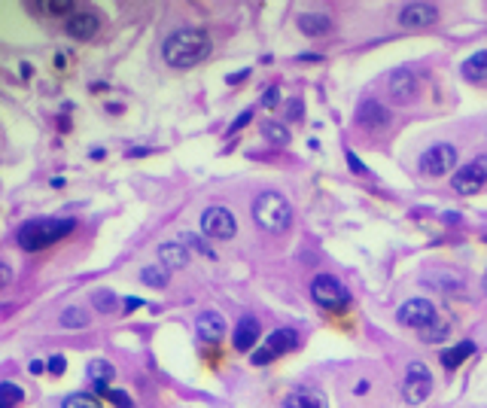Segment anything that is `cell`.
Wrapping results in <instances>:
<instances>
[{"label": "cell", "mask_w": 487, "mask_h": 408, "mask_svg": "<svg viewBox=\"0 0 487 408\" xmlns=\"http://www.w3.org/2000/svg\"><path fill=\"white\" fill-rule=\"evenodd\" d=\"M210 49H213V43H210V37L205 34V30L180 28V30H174V34L165 37V43H161V58H165L171 67L186 70V67L201 64V61L210 55Z\"/></svg>", "instance_id": "6da1fadb"}, {"label": "cell", "mask_w": 487, "mask_h": 408, "mask_svg": "<svg viewBox=\"0 0 487 408\" xmlns=\"http://www.w3.org/2000/svg\"><path fill=\"white\" fill-rule=\"evenodd\" d=\"M74 229H76L74 220H34V222H25L16 238L25 247V253H37V250L49 247V244L67 238Z\"/></svg>", "instance_id": "7a4b0ae2"}, {"label": "cell", "mask_w": 487, "mask_h": 408, "mask_svg": "<svg viewBox=\"0 0 487 408\" xmlns=\"http://www.w3.org/2000/svg\"><path fill=\"white\" fill-rule=\"evenodd\" d=\"M253 220L265 232H283L292 222V208L280 192H262L256 204H253Z\"/></svg>", "instance_id": "3957f363"}, {"label": "cell", "mask_w": 487, "mask_h": 408, "mask_svg": "<svg viewBox=\"0 0 487 408\" xmlns=\"http://www.w3.org/2000/svg\"><path fill=\"white\" fill-rule=\"evenodd\" d=\"M311 299L317 302L323 311H344L350 305V293L338 278H332V274H317L311 283Z\"/></svg>", "instance_id": "277c9868"}, {"label": "cell", "mask_w": 487, "mask_h": 408, "mask_svg": "<svg viewBox=\"0 0 487 408\" xmlns=\"http://www.w3.org/2000/svg\"><path fill=\"white\" fill-rule=\"evenodd\" d=\"M238 232V222H235V213L229 208H219V204H213L201 213V234L205 238H213V241H231Z\"/></svg>", "instance_id": "5b68a950"}, {"label": "cell", "mask_w": 487, "mask_h": 408, "mask_svg": "<svg viewBox=\"0 0 487 408\" xmlns=\"http://www.w3.org/2000/svg\"><path fill=\"white\" fill-rule=\"evenodd\" d=\"M432 393V375L426 369L423 363H408V369H405V381H402V396L408 405H420L423 400H430Z\"/></svg>", "instance_id": "8992f818"}, {"label": "cell", "mask_w": 487, "mask_h": 408, "mask_svg": "<svg viewBox=\"0 0 487 408\" xmlns=\"http://www.w3.org/2000/svg\"><path fill=\"white\" fill-rule=\"evenodd\" d=\"M299 348V332L296 329H290V326H283V329H274L268 335V341L262 344V348L250 356L253 366H265L271 363L274 356H280V353H290V351H296Z\"/></svg>", "instance_id": "52a82bcc"}, {"label": "cell", "mask_w": 487, "mask_h": 408, "mask_svg": "<svg viewBox=\"0 0 487 408\" xmlns=\"http://www.w3.org/2000/svg\"><path fill=\"white\" fill-rule=\"evenodd\" d=\"M484 183H487V156H475L469 165H463L454 174L451 186H454V192H460V196H475V192L484 189Z\"/></svg>", "instance_id": "ba28073f"}, {"label": "cell", "mask_w": 487, "mask_h": 408, "mask_svg": "<svg viewBox=\"0 0 487 408\" xmlns=\"http://www.w3.org/2000/svg\"><path fill=\"white\" fill-rule=\"evenodd\" d=\"M454 165H457V149L451 144H435V147H430L420 156V162H418L420 174H426V177H445Z\"/></svg>", "instance_id": "9c48e42d"}, {"label": "cell", "mask_w": 487, "mask_h": 408, "mask_svg": "<svg viewBox=\"0 0 487 408\" xmlns=\"http://www.w3.org/2000/svg\"><path fill=\"white\" fill-rule=\"evenodd\" d=\"M439 314H435L432 302L426 299H408L399 305V311H396V320H399L402 326H414V329H423V326H430Z\"/></svg>", "instance_id": "30bf717a"}, {"label": "cell", "mask_w": 487, "mask_h": 408, "mask_svg": "<svg viewBox=\"0 0 487 408\" xmlns=\"http://www.w3.org/2000/svg\"><path fill=\"white\" fill-rule=\"evenodd\" d=\"M390 95L396 104H408V101L418 98V91H420V79L418 74H414L411 67H399V70H393L390 74Z\"/></svg>", "instance_id": "8fae6325"}, {"label": "cell", "mask_w": 487, "mask_h": 408, "mask_svg": "<svg viewBox=\"0 0 487 408\" xmlns=\"http://www.w3.org/2000/svg\"><path fill=\"white\" fill-rule=\"evenodd\" d=\"M435 22H439V6L435 4H408L399 13L402 28H430Z\"/></svg>", "instance_id": "7c38bea8"}, {"label": "cell", "mask_w": 487, "mask_h": 408, "mask_svg": "<svg viewBox=\"0 0 487 408\" xmlns=\"http://www.w3.org/2000/svg\"><path fill=\"white\" fill-rule=\"evenodd\" d=\"M357 122L365 131H384L390 125V110L381 107L378 101H362L357 110Z\"/></svg>", "instance_id": "4fadbf2b"}, {"label": "cell", "mask_w": 487, "mask_h": 408, "mask_svg": "<svg viewBox=\"0 0 487 408\" xmlns=\"http://www.w3.org/2000/svg\"><path fill=\"white\" fill-rule=\"evenodd\" d=\"M195 329H198L201 341L217 344V341H222V335H226V320H222L219 311H205V314H198Z\"/></svg>", "instance_id": "5bb4252c"}, {"label": "cell", "mask_w": 487, "mask_h": 408, "mask_svg": "<svg viewBox=\"0 0 487 408\" xmlns=\"http://www.w3.org/2000/svg\"><path fill=\"white\" fill-rule=\"evenodd\" d=\"M101 28V18L95 13H88V9H83V13H74L67 18V34L76 37V40H91L98 34Z\"/></svg>", "instance_id": "9a60e30c"}, {"label": "cell", "mask_w": 487, "mask_h": 408, "mask_svg": "<svg viewBox=\"0 0 487 408\" xmlns=\"http://www.w3.org/2000/svg\"><path fill=\"white\" fill-rule=\"evenodd\" d=\"M159 262L165 271H177V268H186L189 265V250L183 247L180 241H165L159 247Z\"/></svg>", "instance_id": "2e32d148"}, {"label": "cell", "mask_w": 487, "mask_h": 408, "mask_svg": "<svg viewBox=\"0 0 487 408\" xmlns=\"http://www.w3.org/2000/svg\"><path fill=\"white\" fill-rule=\"evenodd\" d=\"M296 25L304 37H323L332 30V18L326 13H302Z\"/></svg>", "instance_id": "e0dca14e"}, {"label": "cell", "mask_w": 487, "mask_h": 408, "mask_svg": "<svg viewBox=\"0 0 487 408\" xmlns=\"http://www.w3.org/2000/svg\"><path fill=\"white\" fill-rule=\"evenodd\" d=\"M259 320L256 317H244L238 326H235V348L238 351H253V344L259 341Z\"/></svg>", "instance_id": "ac0fdd59"}, {"label": "cell", "mask_w": 487, "mask_h": 408, "mask_svg": "<svg viewBox=\"0 0 487 408\" xmlns=\"http://www.w3.org/2000/svg\"><path fill=\"white\" fill-rule=\"evenodd\" d=\"M460 74L469 79V83H484L487 79V49H481V52H475L463 61Z\"/></svg>", "instance_id": "d6986e66"}, {"label": "cell", "mask_w": 487, "mask_h": 408, "mask_svg": "<svg viewBox=\"0 0 487 408\" xmlns=\"http://www.w3.org/2000/svg\"><path fill=\"white\" fill-rule=\"evenodd\" d=\"M283 408H326V400L314 390H296L283 400Z\"/></svg>", "instance_id": "ffe728a7"}, {"label": "cell", "mask_w": 487, "mask_h": 408, "mask_svg": "<svg viewBox=\"0 0 487 408\" xmlns=\"http://www.w3.org/2000/svg\"><path fill=\"white\" fill-rule=\"evenodd\" d=\"M475 353V344L472 341H460V344H454V348H448V351H442V366L445 369H457L463 360H469V356Z\"/></svg>", "instance_id": "44dd1931"}, {"label": "cell", "mask_w": 487, "mask_h": 408, "mask_svg": "<svg viewBox=\"0 0 487 408\" xmlns=\"http://www.w3.org/2000/svg\"><path fill=\"white\" fill-rule=\"evenodd\" d=\"M177 241H180V244H183V247H186V250H195V253H201V256H207V259H217V250H213L210 244H207V238H205V234H195V232H183Z\"/></svg>", "instance_id": "7402d4cb"}, {"label": "cell", "mask_w": 487, "mask_h": 408, "mask_svg": "<svg viewBox=\"0 0 487 408\" xmlns=\"http://www.w3.org/2000/svg\"><path fill=\"white\" fill-rule=\"evenodd\" d=\"M61 326L64 329H83V326H88V311L79 308V305H70V308L61 311Z\"/></svg>", "instance_id": "603a6c76"}, {"label": "cell", "mask_w": 487, "mask_h": 408, "mask_svg": "<svg viewBox=\"0 0 487 408\" xmlns=\"http://www.w3.org/2000/svg\"><path fill=\"white\" fill-rule=\"evenodd\" d=\"M88 375H91V381H95V384L107 387L110 381H113L116 369H113V363H107V360H91L88 363Z\"/></svg>", "instance_id": "cb8c5ba5"}, {"label": "cell", "mask_w": 487, "mask_h": 408, "mask_svg": "<svg viewBox=\"0 0 487 408\" xmlns=\"http://www.w3.org/2000/svg\"><path fill=\"white\" fill-rule=\"evenodd\" d=\"M25 400V390L13 381H0V408H16Z\"/></svg>", "instance_id": "d4e9b609"}, {"label": "cell", "mask_w": 487, "mask_h": 408, "mask_svg": "<svg viewBox=\"0 0 487 408\" xmlns=\"http://www.w3.org/2000/svg\"><path fill=\"white\" fill-rule=\"evenodd\" d=\"M448 332H451V326L445 323V320L435 317L430 326H423V329H420V339H423V341H430V344H439V341L448 339Z\"/></svg>", "instance_id": "484cf974"}, {"label": "cell", "mask_w": 487, "mask_h": 408, "mask_svg": "<svg viewBox=\"0 0 487 408\" xmlns=\"http://www.w3.org/2000/svg\"><path fill=\"white\" fill-rule=\"evenodd\" d=\"M140 280H144L147 287L165 290V287H168V271H165V268H159V265H147V268L140 271Z\"/></svg>", "instance_id": "4316f807"}, {"label": "cell", "mask_w": 487, "mask_h": 408, "mask_svg": "<svg viewBox=\"0 0 487 408\" xmlns=\"http://www.w3.org/2000/svg\"><path fill=\"white\" fill-rule=\"evenodd\" d=\"M61 408H101V400L91 393H70L61 400Z\"/></svg>", "instance_id": "83f0119b"}, {"label": "cell", "mask_w": 487, "mask_h": 408, "mask_svg": "<svg viewBox=\"0 0 487 408\" xmlns=\"http://www.w3.org/2000/svg\"><path fill=\"white\" fill-rule=\"evenodd\" d=\"M95 390H98V396H104V400H110L119 408H134V402H131V396L125 390H110V387H101V384H95Z\"/></svg>", "instance_id": "f1b7e54d"}, {"label": "cell", "mask_w": 487, "mask_h": 408, "mask_svg": "<svg viewBox=\"0 0 487 408\" xmlns=\"http://www.w3.org/2000/svg\"><path fill=\"white\" fill-rule=\"evenodd\" d=\"M262 131H265V137L271 140V144H277V147L290 144V131L283 128V125H277V122H265V125H262Z\"/></svg>", "instance_id": "f546056e"}, {"label": "cell", "mask_w": 487, "mask_h": 408, "mask_svg": "<svg viewBox=\"0 0 487 408\" xmlns=\"http://www.w3.org/2000/svg\"><path fill=\"white\" fill-rule=\"evenodd\" d=\"M95 308L104 311V314L116 311V295L110 293V290H98V293H95Z\"/></svg>", "instance_id": "4dcf8cb0"}, {"label": "cell", "mask_w": 487, "mask_h": 408, "mask_svg": "<svg viewBox=\"0 0 487 408\" xmlns=\"http://www.w3.org/2000/svg\"><path fill=\"white\" fill-rule=\"evenodd\" d=\"M64 369H67V360H64L61 353H52V356L46 360V372H49V375H64Z\"/></svg>", "instance_id": "1f68e13d"}, {"label": "cell", "mask_w": 487, "mask_h": 408, "mask_svg": "<svg viewBox=\"0 0 487 408\" xmlns=\"http://www.w3.org/2000/svg\"><path fill=\"white\" fill-rule=\"evenodd\" d=\"M43 9L52 16H61V13H67V9H74V4H70V0H52V4H43Z\"/></svg>", "instance_id": "d6a6232c"}, {"label": "cell", "mask_w": 487, "mask_h": 408, "mask_svg": "<svg viewBox=\"0 0 487 408\" xmlns=\"http://www.w3.org/2000/svg\"><path fill=\"white\" fill-rule=\"evenodd\" d=\"M250 122H253V110H244V113L229 125V135H235V131H241L244 125H250Z\"/></svg>", "instance_id": "836d02e7"}, {"label": "cell", "mask_w": 487, "mask_h": 408, "mask_svg": "<svg viewBox=\"0 0 487 408\" xmlns=\"http://www.w3.org/2000/svg\"><path fill=\"white\" fill-rule=\"evenodd\" d=\"M277 104H280V89L271 86L265 95H262V107H277Z\"/></svg>", "instance_id": "e575fe53"}, {"label": "cell", "mask_w": 487, "mask_h": 408, "mask_svg": "<svg viewBox=\"0 0 487 408\" xmlns=\"http://www.w3.org/2000/svg\"><path fill=\"white\" fill-rule=\"evenodd\" d=\"M287 116L290 119H302V101H287Z\"/></svg>", "instance_id": "d590c367"}, {"label": "cell", "mask_w": 487, "mask_h": 408, "mask_svg": "<svg viewBox=\"0 0 487 408\" xmlns=\"http://www.w3.org/2000/svg\"><path fill=\"white\" fill-rule=\"evenodd\" d=\"M9 280H13V268L6 262H0V287H6Z\"/></svg>", "instance_id": "8d00e7d4"}, {"label": "cell", "mask_w": 487, "mask_h": 408, "mask_svg": "<svg viewBox=\"0 0 487 408\" xmlns=\"http://www.w3.org/2000/svg\"><path fill=\"white\" fill-rule=\"evenodd\" d=\"M348 165H350L353 171H357V174H365V168H362V162L357 159V152H350V149H348Z\"/></svg>", "instance_id": "74e56055"}, {"label": "cell", "mask_w": 487, "mask_h": 408, "mask_svg": "<svg viewBox=\"0 0 487 408\" xmlns=\"http://www.w3.org/2000/svg\"><path fill=\"white\" fill-rule=\"evenodd\" d=\"M247 76H250V70H238V74L226 76V83H231V86H235V83H241V79H247Z\"/></svg>", "instance_id": "f35d334b"}, {"label": "cell", "mask_w": 487, "mask_h": 408, "mask_svg": "<svg viewBox=\"0 0 487 408\" xmlns=\"http://www.w3.org/2000/svg\"><path fill=\"white\" fill-rule=\"evenodd\" d=\"M144 305V299H137V295H131V299H125V311H134V308H140Z\"/></svg>", "instance_id": "ab89813d"}, {"label": "cell", "mask_w": 487, "mask_h": 408, "mask_svg": "<svg viewBox=\"0 0 487 408\" xmlns=\"http://www.w3.org/2000/svg\"><path fill=\"white\" fill-rule=\"evenodd\" d=\"M442 222H448V226H454V222H460V213H442Z\"/></svg>", "instance_id": "60d3db41"}, {"label": "cell", "mask_w": 487, "mask_h": 408, "mask_svg": "<svg viewBox=\"0 0 487 408\" xmlns=\"http://www.w3.org/2000/svg\"><path fill=\"white\" fill-rule=\"evenodd\" d=\"M43 369H46V363H40V360H34V363H30V372H34V375H40Z\"/></svg>", "instance_id": "b9f144b4"}, {"label": "cell", "mask_w": 487, "mask_h": 408, "mask_svg": "<svg viewBox=\"0 0 487 408\" xmlns=\"http://www.w3.org/2000/svg\"><path fill=\"white\" fill-rule=\"evenodd\" d=\"M484 290H487V274H484Z\"/></svg>", "instance_id": "7bdbcfd3"}]
</instances>
